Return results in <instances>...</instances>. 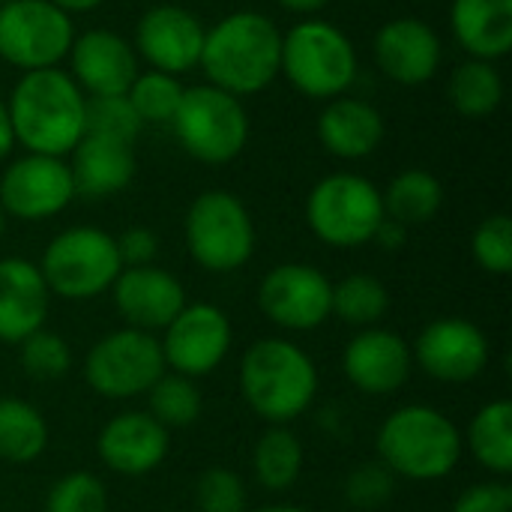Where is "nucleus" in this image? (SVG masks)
Listing matches in <instances>:
<instances>
[{"instance_id":"18","label":"nucleus","mask_w":512,"mask_h":512,"mask_svg":"<svg viewBox=\"0 0 512 512\" xmlns=\"http://www.w3.org/2000/svg\"><path fill=\"white\" fill-rule=\"evenodd\" d=\"M342 369L360 393L390 396L411 378L414 354L399 333L384 327H366L345 345Z\"/></svg>"},{"instance_id":"19","label":"nucleus","mask_w":512,"mask_h":512,"mask_svg":"<svg viewBox=\"0 0 512 512\" xmlns=\"http://www.w3.org/2000/svg\"><path fill=\"white\" fill-rule=\"evenodd\" d=\"M135 42L159 72L180 75L201 63L204 27L180 6H156L138 21Z\"/></svg>"},{"instance_id":"27","label":"nucleus","mask_w":512,"mask_h":512,"mask_svg":"<svg viewBox=\"0 0 512 512\" xmlns=\"http://www.w3.org/2000/svg\"><path fill=\"white\" fill-rule=\"evenodd\" d=\"M48 447V423L24 399H0V462L30 465Z\"/></svg>"},{"instance_id":"22","label":"nucleus","mask_w":512,"mask_h":512,"mask_svg":"<svg viewBox=\"0 0 512 512\" xmlns=\"http://www.w3.org/2000/svg\"><path fill=\"white\" fill-rule=\"evenodd\" d=\"M378 66L399 84H423L438 72L441 42L426 21L396 18L375 36Z\"/></svg>"},{"instance_id":"7","label":"nucleus","mask_w":512,"mask_h":512,"mask_svg":"<svg viewBox=\"0 0 512 512\" xmlns=\"http://www.w3.org/2000/svg\"><path fill=\"white\" fill-rule=\"evenodd\" d=\"M384 216L381 192L360 174H330L306 198V222L312 234L333 249L372 243Z\"/></svg>"},{"instance_id":"43","label":"nucleus","mask_w":512,"mask_h":512,"mask_svg":"<svg viewBox=\"0 0 512 512\" xmlns=\"http://www.w3.org/2000/svg\"><path fill=\"white\" fill-rule=\"evenodd\" d=\"M12 144H15V135H12L9 111H6V105L0 102V159H6V156H9Z\"/></svg>"},{"instance_id":"21","label":"nucleus","mask_w":512,"mask_h":512,"mask_svg":"<svg viewBox=\"0 0 512 512\" xmlns=\"http://www.w3.org/2000/svg\"><path fill=\"white\" fill-rule=\"evenodd\" d=\"M51 291L39 267L27 258L0 261V342L18 345L45 327Z\"/></svg>"},{"instance_id":"42","label":"nucleus","mask_w":512,"mask_h":512,"mask_svg":"<svg viewBox=\"0 0 512 512\" xmlns=\"http://www.w3.org/2000/svg\"><path fill=\"white\" fill-rule=\"evenodd\" d=\"M372 240H375L381 249H387V252H399V249L405 246V240H408V228H405V225H399L396 219L384 216Z\"/></svg>"},{"instance_id":"35","label":"nucleus","mask_w":512,"mask_h":512,"mask_svg":"<svg viewBox=\"0 0 512 512\" xmlns=\"http://www.w3.org/2000/svg\"><path fill=\"white\" fill-rule=\"evenodd\" d=\"M141 126L144 123L135 114L129 96H93L90 102H84V135L132 144Z\"/></svg>"},{"instance_id":"11","label":"nucleus","mask_w":512,"mask_h":512,"mask_svg":"<svg viewBox=\"0 0 512 512\" xmlns=\"http://www.w3.org/2000/svg\"><path fill=\"white\" fill-rule=\"evenodd\" d=\"M72 21L48 0H9L0 6V57L18 69H54L72 48Z\"/></svg>"},{"instance_id":"41","label":"nucleus","mask_w":512,"mask_h":512,"mask_svg":"<svg viewBox=\"0 0 512 512\" xmlns=\"http://www.w3.org/2000/svg\"><path fill=\"white\" fill-rule=\"evenodd\" d=\"M117 243V255L123 267H144L153 264L156 252H159V237L150 228H126L120 237H114Z\"/></svg>"},{"instance_id":"38","label":"nucleus","mask_w":512,"mask_h":512,"mask_svg":"<svg viewBox=\"0 0 512 512\" xmlns=\"http://www.w3.org/2000/svg\"><path fill=\"white\" fill-rule=\"evenodd\" d=\"M246 483L228 468H210L195 483V507L201 512H246Z\"/></svg>"},{"instance_id":"23","label":"nucleus","mask_w":512,"mask_h":512,"mask_svg":"<svg viewBox=\"0 0 512 512\" xmlns=\"http://www.w3.org/2000/svg\"><path fill=\"white\" fill-rule=\"evenodd\" d=\"M75 195L87 198H105L123 192L135 177V156L132 144H120L111 138L81 135V141L72 147V165H69Z\"/></svg>"},{"instance_id":"10","label":"nucleus","mask_w":512,"mask_h":512,"mask_svg":"<svg viewBox=\"0 0 512 512\" xmlns=\"http://www.w3.org/2000/svg\"><path fill=\"white\" fill-rule=\"evenodd\" d=\"M186 246L210 273L240 270L255 252V225L243 201L231 192L198 195L186 213Z\"/></svg>"},{"instance_id":"9","label":"nucleus","mask_w":512,"mask_h":512,"mask_svg":"<svg viewBox=\"0 0 512 512\" xmlns=\"http://www.w3.org/2000/svg\"><path fill=\"white\" fill-rule=\"evenodd\" d=\"M165 357L156 333L120 327L93 342L84 357V378L102 399H135L165 375Z\"/></svg>"},{"instance_id":"45","label":"nucleus","mask_w":512,"mask_h":512,"mask_svg":"<svg viewBox=\"0 0 512 512\" xmlns=\"http://www.w3.org/2000/svg\"><path fill=\"white\" fill-rule=\"evenodd\" d=\"M279 3L288 6V9H294V12H315V9L327 6L330 0H279Z\"/></svg>"},{"instance_id":"3","label":"nucleus","mask_w":512,"mask_h":512,"mask_svg":"<svg viewBox=\"0 0 512 512\" xmlns=\"http://www.w3.org/2000/svg\"><path fill=\"white\" fill-rule=\"evenodd\" d=\"M279 57L282 33L261 12H234L204 33L201 66L213 87L231 96L264 90L279 72Z\"/></svg>"},{"instance_id":"39","label":"nucleus","mask_w":512,"mask_h":512,"mask_svg":"<svg viewBox=\"0 0 512 512\" xmlns=\"http://www.w3.org/2000/svg\"><path fill=\"white\" fill-rule=\"evenodd\" d=\"M396 492V477L381 462H366L354 468L345 480V498L354 510H378Z\"/></svg>"},{"instance_id":"44","label":"nucleus","mask_w":512,"mask_h":512,"mask_svg":"<svg viewBox=\"0 0 512 512\" xmlns=\"http://www.w3.org/2000/svg\"><path fill=\"white\" fill-rule=\"evenodd\" d=\"M48 3H54L63 12H87V9H96L102 0H48Z\"/></svg>"},{"instance_id":"16","label":"nucleus","mask_w":512,"mask_h":512,"mask_svg":"<svg viewBox=\"0 0 512 512\" xmlns=\"http://www.w3.org/2000/svg\"><path fill=\"white\" fill-rule=\"evenodd\" d=\"M171 450V432L147 411H123L111 417L96 438L99 462L120 477L153 474Z\"/></svg>"},{"instance_id":"37","label":"nucleus","mask_w":512,"mask_h":512,"mask_svg":"<svg viewBox=\"0 0 512 512\" xmlns=\"http://www.w3.org/2000/svg\"><path fill=\"white\" fill-rule=\"evenodd\" d=\"M474 261L492 273V276H507L512 270V219L507 213H495L483 219L474 231L471 240Z\"/></svg>"},{"instance_id":"33","label":"nucleus","mask_w":512,"mask_h":512,"mask_svg":"<svg viewBox=\"0 0 512 512\" xmlns=\"http://www.w3.org/2000/svg\"><path fill=\"white\" fill-rule=\"evenodd\" d=\"M18 363L33 381H60L72 369V348L60 333L42 327L18 342Z\"/></svg>"},{"instance_id":"47","label":"nucleus","mask_w":512,"mask_h":512,"mask_svg":"<svg viewBox=\"0 0 512 512\" xmlns=\"http://www.w3.org/2000/svg\"><path fill=\"white\" fill-rule=\"evenodd\" d=\"M3 231H6V210L0 207V237H3Z\"/></svg>"},{"instance_id":"29","label":"nucleus","mask_w":512,"mask_h":512,"mask_svg":"<svg viewBox=\"0 0 512 512\" xmlns=\"http://www.w3.org/2000/svg\"><path fill=\"white\" fill-rule=\"evenodd\" d=\"M303 444L288 426H270L252 453L255 480L267 492H288L303 474Z\"/></svg>"},{"instance_id":"46","label":"nucleus","mask_w":512,"mask_h":512,"mask_svg":"<svg viewBox=\"0 0 512 512\" xmlns=\"http://www.w3.org/2000/svg\"><path fill=\"white\" fill-rule=\"evenodd\" d=\"M255 512H309V510L294 507V504H273V507H261V510H255Z\"/></svg>"},{"instance_id":"2","label":"nucleus","mask_w":512,"mask_h":512,"mask_svg":"<svg viewBox=\"0 0 512 512\" xmlns=\"http://www.w3.org/2000/svg\"><path fill=\"white\" fill-rule=\"evenodd\" d=\"M84 96L60 69H33L15 84L9 123L15 141L39 156H63L84 135Z\"/></svg>"},{"instance_id":"34","label":"nucleus","mask_w":512,"mask_h":512,"mask_svg":"<svg viewBox=\"0 0 512 512\" xmlns=\"http://www.w3.org/2000/svg\"><path fill=\"white\" fill-rule=\"evenodd\" d=\"M126 96L141 123H171L183 99V84L177 81V75L153 69L147 75H138Z\"/></svg>"},{"instance_id":"24","label":"nucleus","mask_w":512,"mask_h":512,"mask_svg":"<svg viewBox=\"0 0 512 512\" xmlns=\"http://www.w3.org/2000/svg\"><path fill=\"white\" fill-rule=\"evenodd\" d=\"M321 144L339 159H363L384 138V120L378 108L363 99H333L318 117Z\"/></svg>"},{"instance_id":"40","label":"nucleus","mask_w":512,"mask_h":512,"mask_svg":"<svg viewBox=\"0 0 512 512\" xmlns=\"http://www.w3.org/2000/svg\"><path fill=\"white\" fill-rule=\"evenodd\" d=\"M450 512H512V489L504 480L477 483L456 498Z\"/></svg>"},{"instance_id":"17","label":"nucleus","mask_w":512,"mask_h":512,"mask_svg":"<svg viewBox=\"0 0 512 512\" xmlns=\"http://www.w3.org/2000/svg\"><path fill=\"white\" fill-rule=\"evenodd\" d=\"M114 309L126 321V327L156 333L165 330L177 312L186 306V291L168 270L156 264L144 267H123L111 285Z\"/></svg>"},{"instance_id":"30","label":"nucleus","mask_w":512,"mask_h":512,"mask_svg":"<svg viewBox=\"0 0 512 512\" xmlns=\"http://www.w3.org/2000/svg\"><path fill=\"white\" fill-rule=\"evenodd\" d=\"M330 309L351 327H378V321L390 312V291L369 273H351L333 285Z\"/></svg>"},{"instance_id":"36","label":"nucleus","mask_w":512,"mask_h":512,"mask_svg":"<svg viewBox=\"0 0 512 512\" xmlns=\"http://www.w3.org/2000/svg\"><path fill=\"white\" fill-rule=\"evenodd\" d=\"M45 512H108L105 483L90 471H72L48 489Z\"/></svg>"},{"instance_id":"1","label":"nucleus","mask_w":512,"mask_h":512,"mask_svg":"<svg viewBox=\"0 0 512 512\" xmlns=\"http://www.w3.org/2000/svg\"><path fill=\"white\" fill-rule=\"evenodd\" d=\"M243 402L270 426H288L303 417L318 396V369L312 357L288 339H258L240 360Z\"/></svg>"},{"instance_id":"5","label":"nucleus","mask_w":512,"mask_h":512,"mask_svg":"<svg viewBox=\"0 0 512 512\" xmlns=\"http://www.w3.org/2000/svg\"><path fill=\"white\" fill-rule=\"evenodd\" d=\"M123 264L111 234L81 225L57 234L45 252L39 273L60 300H96L111 291Z\"/></svg>"},{"instance_id":"13","label":"nucleus","mask_w":512,"mask_h":512,"mask_svg":"<svg viewBox=\"0 0 512 512\" xmlns=\"http://www.w3.org/2000/svg\"><path fill=\"white\" fill-rule=\"evenodd\" d=\"M333 282L312 264H279L258 285V306L267 321L291 333L318 330L330 315Z\"/></svg>"},{"instance_id":"31","label":"nucleus","mask_w":512,"mask_h":512,"mask_svg":"<svg viewBox=\"0 0 512 512\" xmlns=\"http://www.w3.org/2000/svg\"><path fill=\"white\" fill-rule=\"evenodd\" d=\"M147 402H150V417L171 429H189L192 423H198L201 411H204V399L201 390L192 378L177 375V372H165L150 390H147Z\"/></svg>"},{"instance_id":"6","label":"nucleus","mask_w":512,"mask_h":512,"mask_svg":"<svg viewBox=\"0 0 512 512\" xmlns=\"http://www.w3.org/2000/svg\"><path fill=\"white\" fill-rule=\"evenodd\" d=\"M279 69L309 99H339L357 75V54L339 27L303 21L282 39Z\"/></svg>"},{"instance_id":"25","label":"nucleus","mask_w":512,"mask_h":512,"mask_svg":"<svg viewBox=\"0 0 512 512\" xmlns=\"http://www.w3.org/2000/svg\"><path fill=\"white\" fill-rule=\"evenodd\" d=\"M453 33L474 60H495L512 51V0H456Z\"/></svg>"},{"instance_id":"8","label":"nucleus","mask_w":512,"mask_h":512,"mask_svg":"<svg viewBox=\"0 0 512 512\" xmlns=\"http://www.w3.org/2000/svg\"><path fill=\"white\" fill-rule=\"evenodd\" d=\"M171 126L183 150L204 165H225L237 159L249 141V120L240 99L219 87L183 90Z\"/></svg>"},{"instance_id":"12","label":"nucleus","mask_w":512,"mask_h":512,"mask_svg":"<svg viewBox=\"0 0 512 512\" xmlns=\"http://www.w3.org/2000/svg\"><path fill=\"white\" fill-rule=\"evenodd\" d=\"M159 339L165 369L192 381L213 375L231 351L234 330L228 315L213 303H186Z\"/></svg>"},{"instance_id":"28","label":"nucleus","mask_w":512,"mask_h":512,"mask_svg":"<svg viewBox=\"0 0 512 512\" xmlns=\"http://www.w3.org/2000/svg\"><path fill=\"white\" fill-rule=\"evenodd\" d=\"M384 201V213L390 219H396L399 225H426L429 219H435V213L444 204V186L435 174L423 171V168H411L402 171L399 177H393V183L387 186V192L381 195Z\"/></svg>"},{"instance_id":"4","label":"nucleus","mask_w":512,"mask_h":512,"mask_svg":"<svg viewBox=\"0 0 512 512\" xmlns=\"http://www.w3.org/2000/svg\"><path fill=\"white\" fill-rule=\"evenodd\" d=\"M378 462L393 477L432 483L456 471L465 438L459 426L432 405H405L378 429Z\"/></svg>"},{"instance_id":"20","label":"nucleus","mask_w":512,"mask_h":512,"mask_svg":"<svg viewBox=\"0 0 512 512\" xmlns=\"http://www.w3.org/2000/svg\"><path fill=\"white\" fill-rule=\"evenodd\" d=\"M72 72L93 96H126L138 78L129 42L111 30H87L72 39Z\"/></svg>"},{"instance_id":"32","label":"nucleus","mask_w":512,"mask_h":512,"mask_svg":"<svg viewBox=\"0 0 512 512\" xmlns=\"http://www.w3.org/2000/svg\"><path fill=\"white\" fill-rule=\"evenodd\" d=\"M450 99L465 117H489L504 99V81L489 60H468L450 78Z\"/></svg>"},{"instance_id":"14","label":"nucleus","mask_w":512,"mask_h":512,"mask_svg":"<svg viewBox=\"0 0 512 512\" xmlns=\"http://www.w3.org/2000/svg\"><path fill=\"white\" fill-rule=\"evenodd\" d=\"M411 354L429 378L444 384H468L480 378L492 360L486 333L468 318H438L426 324Z\"/></svg>"},{"instance_id":"26","label":"nucleus","mask_w":512,"mask_h":512,"mask_svg":"<svg viewBox=\"0 0 512 512\" xmlns=\"http://www.w3.org/2000/svg\"><path fill=\"white\" fill-rule=\"evenodd\" d=\"M468 450L480 468L498 477L512 474V402L495 399L483 405L468 426Z\"/></svg>"},{"instance_id":"15","label":"nucleus","mask_w":512,"mask_h":512,"mask_svg":"<svg viewBox=\"0 0 512 512\" xmlns=\"http://www.w3.org/2000/svg\"><path fill=\"white\" fill-rule=\"evenodd\" d=\"M72 198L75 183L69 165L57 156L30 153L24 159H15L0 177V207L6 210V216L24 222L51 219L66 210Z\"/></svg>"}]
</instances>
